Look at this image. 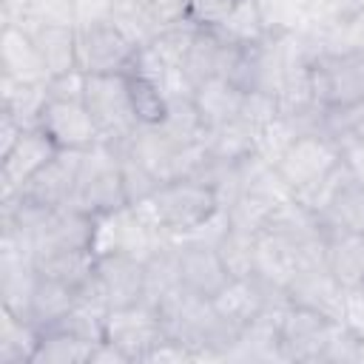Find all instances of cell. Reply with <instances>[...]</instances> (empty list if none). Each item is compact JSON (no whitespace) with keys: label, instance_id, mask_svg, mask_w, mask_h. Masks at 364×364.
Segmentation results:
<instances>
[{"label":"cell","instance_id":"cell-27","mask_svg":"<svg viewBox=\"0 0 364 364\" xmlns=\"http://www.w3.org/2000/svg\"><path fill=\"white\" fill-rule=\"evenodd\" d=\"M74 304H77V290L74 287H68V284H63L57 279L40 276L37 284H34V293H31V304H28L26 318L46 330L54 321H60Z\"/></svg>","mask_w":364,"mask_h":364},{"label":"cell","instance_id":"cell-2","mask_svg":"<svg viewBox=\"0 0 364 364\" xmlns=\"http://www.w3.org/2000/svg\"><path fill=\"white\" fill-rule=\"evenodd\" d=\"M313 100L321 111L364 102V51H318L310 60Z\"/></svg>","mask_w":364,"mask_h":364},{"label":"cell","instance_id":"cell-50","mask_svg":"<svg viewBox=\"0 0 364 364\" xmlns=\"http://www.w3.org/2000/svg\"><path fill=\"white\" fill-rule=\"evenodd\" d=\"M358 287H361V290H364V279H361V284H358Z\"/></svg>","mask_w":364,"mask_h":364},{"label":"cell","instance_id":"cell-5","mask_svg":"<svg viewBox=\"0 0 364 364\" xmlns=\"http://www.w3.org/2000/svg\"><path fill=\"white\" fill-rule=\"evenodd\" d=\"M341 159H344L341 145L330 134L313 128V131H301L290 142V148L276 162V171L296 196V193L313 188L316 182H321L330 171H336L341 165Z\"/></svg>","mask_w":364,"mask_h":364},{"label":"cell","instance_id":"cell-4","mask_svg":"<svg viewBox=\"0 0 364 364\" xmlns=\"http://www.w3.org/2000/svg\"><path fill=\"white\" fill-rule=\"evenodd\" d=\"M82 102L100 131V142L119 145L139 128L125 74H85Z\"/></svg>","mask_w":364,"mask_h":364},{"label":"cell","instance_id":"cell-12","mask_svg":"<svg viewBox=\"0 0 364 364\" xmlns=\"http://www.w3.org/2000/svg\"><path fill=\"white\" fill-rule=\"evenodd\" d=\"M57 151L60 148L51 142V136L40 125L26 128L17 145L6 156H0V196L17 193L40 168L51 162Z\"/></svg>","mask_w":364,"mask_h":364},{"label":"cell","instance_id":"cell-35","mask_svg":"<svg viewBox=\"0 0 364 364\" xmlns=\"http://www.w3.org/2000/svg\"><path fill=\"white\" fill-rule=\"evenodd\" d=\"M299 134H301L299 122L293 117H287V114H279L276 119H270L267 125H262L256 131V154L262 159H267L270 165H276Z\"/></svg>","mask_w":364,"mask_h":364},{"label":"cell","instance_id":"cell-7","mask_svg":"<svg viewBox=\"0 0 364 364\" xmlns=\"http://www.w3.org/2000/svg\"><path fill=\"white\" fill-rule=\"evenodd\" d=\"M165 324L159 310L151 301H136L128 307H114L105 318V338L128 353L134 364H142L145 355L165 338Z\"/></svg>","mask_w":364,"mask_h":364},{"label":"cell","instance_id":"cell-22","mask_svg":"<svg viewBox=\"0 0 364 364\" xmlns=\"http://www.w3.org/2000/svg\"><path fill=\"white\" fill-rule=\"evenodd\" d=\"M225 54H228V40L216 28H196L193 43L185 57V65H182L188 85L196 88L199 82L219 77L222 65H225Z\"/></svg>","mask_w":364,"mask_h":364},{"label":"cell","instance_id":"cell-47","mask_svg":"<svg viewBox=\"0 0 364 364\" xmlns=\"http://www.w3.org/2000/svg\"><path fill=\"white\" fill-rule=\"evenodd\" d=\"M341 151H344V165H347L350 176L364 185V139L350 142V145H344Z\"/></svg>","mask_w":364,"mask_h":364},{"label":"cell","instance_id":"cell-34","mask_svg":"<svg viewBox=\"0 0 364 364\" xmlns=\"http://www.w3.org/2000/svg\"><path fill=\"white\" fill-rule=\"evenodd\" d=\"M193 34H196V26H191L188 20H182V23H173V26L159 28V31L151 37L148 48H151L165 65L182 71L185 57H188V48H191V43H193Z\"/></svg>","mask_w":364,"mask_h":364},{"label":"cell","instance_id":"cell-3","mask_svg":"<svg viewBox=\"0 0 364 364\" xmlns=\"http://www.w3.org/2000/svg\"><path fill=\"white\" fill-rule=\"evenodd\" d=\"M74 208L88 210V213H111L128 205L125 188H122V168H119V154L108 142H97L94 148L82 151V165H80V179L77 191L71 199Z\"/></svg>","mask_w":364,"mask_h":364},{"label":"cell","instance_id":"cell-49","mask_svg":"<svg viewBox=\"0 0 364 364\" xmlns=\"http://www.w3.org/2000/svg\"><path fill=\"white\" fill-rule=\"evenodd\" d=\"M117 3H119V6H122V3H134V0H117Z\"/></svg>","mask_w":364,"mask_h":364},{"label":"cell","instance_id":"cell-24","mask_svg":"<svg viewBox=\"0 0 364 364\" xmlns=\"http://www.w3.org/2000/svg\"><path fill=\"white\" fill-rule=\"evenodd\" d=\"M205 148H208V156L213 162H219V165H236L245 156L256 154V128L247 125L242 117L239 119H230L225 125L208 128Z\"/></svg>","mask_w":364,"mask_h":364},{"label":"cell","instance_id":"cell-8","mask_svg":"<svg viewBox=\"0 0 364 364\" xmlns=\"http://www.w3.org/2000/svg\"><path fill=\"white\" fill-rule=\"evenodd\" d=\"M336 318L301 304H287L282 313V355L296 364H321Z\"/></svg>","mask_w":364,"mask_h":364},{"label":"cell","instance_id":"cell-29","mask_svg":"<svg viewBox=\"0 0 364 364\" xmlns=\"http://www.w3.org/2000/svg\"><path fill=\"white\" fill-rule=\"evenodd\" d=\"M91 350H94L91 341H82L65 330L46 327L31 364H88Z\"/></svg>","mask_w":364,"mask_h":364},{"label":"cell","instance_id":"cell-39","mask_svg":"<svg viewBox=\"0 0 364 364\" xmlns=\"http://www.w3.org/2000/svg\"><path fill=\"white\" fill-rule=\"evenodd\" d=\"M23 23H60V26H74V3L71 0H31L28 17Z\"/></svg>","mask_w":364,"mask_h":364},{"label":"cell","instance_id":"cell-38","mask_svg":"<svg viewBox=\"0 0 364 364\" xmlns=\"http://www.w3.org/2000/svg\"><path fill=\"white\" fill-rule=\"evenodd\" d=\"M236 0H188L185 20L196 28H219L233 11Z\"/></svg>","mask_w":364,"mask_h":364},{"label":"cell","instance_id":"cell-20","mask_svg":"<svg viewBox=\"0 0 364 364\" xmlns=\"http://www.w3.org/2000/svg\"><path fill=\"white\" fill-rule=\"evenodd\" d=\"M324 264L344 290L358 287L364 279V233L324 225Z\"/></svg>","mask_w":364,"mask_h":364},{"label":"cell","instance_id":"cell-44","mask_svg":"<svg viewBox=\"0 0 364 364\" xmlns=\"http://www.w3.org/2000/svg\"><path fill=\"white\" fill-rule=\"evenodd\" d=\"M139 6H145L148 17L154 20L156 28L182 23L185 20V11H188V0H145Z\"/></svg>","mask_w":364,"mask_h":364},{"label":"cell","instance_id":"cell-45","mask_svg":"<svg viewBox=\"0 0 364 364\" xmlns=\"http://www.w3.org/2000/svg\"><path fill=\"white\" fill-rule=\"evenodd\" d=\"M88 364H134V361H131V358H128V353H125V350H119L114 341L102 338V341H97V344H94Z\"/></svg>","mask_w":364,"mask_h":364},{"label":"cell","instance_id":"cell-13","mask_svg":"<svg viewBox=\"0 0 364 364\" xmlns=\"http://www.w3.org/2000/svg\"><path fill=\"white\" fill-rule=\"evenodd\" d=\"M290 304H301L310 307L316 313H324L327 318H341V307H344V287L338 284V279L327 270L324 262H313V264H301V270L293 276V282L284 287Z\"/></svg>","mask_w":364,"mask_h":364},{"label":"cell","instance_id":"cell-46","mask_svg":"<svg viewBox=\"0 0 364 364\" xmlns=\"http://www.w3.org/2000/svg\"><path fill=\"white\" fill-rule=\"evenodd\" d=\"M23 125L11 117V114H6V111H0V156H6L14 145H17V139L23 136Z\"/></svg>","mask_w":364,"mask_h":364},{"label":"cell","instance_id":"cell-1","mask_svg":"<svg viewBox=\"0 0 364 364\" xmlns=\"http://www.w3.org/2000/svg\"><path fill=\"white\" fill-rule=\"evenodd\" d=\"M131 208L168 239L179 242L213 219L222 210V199L216 188L202 179H171L162 182L151 199Z\"/></svg>","mask_w":364,"mask_h":364},{"label":"cell","instance_id":"cell-30","mask_svg":"<svg viewBox=\"0 0 364 364\" xmlns=\"http://www.w3.org/2000/svg\"><path fill=\"white\" fill-rule=\"evenodd\" d=\"M321 222L324 225H333V228L364 233V185L350 176L336 191V196L330 199V205L324 208Z\"/></svg>","mask_w":364,"mask_h":364},{"label":"cell","instance_id":"cell-37","mask_svg":"<svg viewBox=\"0 0 364 364\" xmlns=\"http://www.w3.org/2000/svg\"><path fill=\"white\" fill-rule=\"evenodd\" d=\"M282 114V102H279V94H270V91H245V100H242V119L247 125H253L256 131L262 125H267L270 119H276Z\"/></svg>","mask_w":364,"mask_h":364},{"label":"cell","instance_id":"cell-43","mask_svg":"<svg viewBox=\"0 0 364 364\" xmlns=\"http://www.w3.org/2000/svg\"><path fill=\"white\" fill-rule=\"evenodd\" d=\"M358 341H364V290L361 287H350L344 290V307H341V318H338Z\"/></svg>","mask_w":364,"mask_h":364},{"label":"cell","instance_id":"cell-25","mask_svg":"<svg viewBox=\"0 0 364 364\" xmlns=\"http://www.w3.org/2000/svg\"><path fill=\"white\" fill-rule=\"evenodd\" d=\"M46 102H48L46 82H17L0 77V111L11 114L23 128H34L40 122Z\"/></svg>","mask_w":364,"mask_h":364},{"label":"cell","instance_id":"cell-9","mask_svg":"<svg viewBox=\"0 0 364 364\" xmlns=\"http://www.w3.org/2000/svg\"><path fill=\"white\" fill-rule=\"evenodd\" d=\"M60 151H88L100 142V131L85 108L77 100H48L37 122Z\"/></svg>","mask_w":364,"mask_h":364},{"label":"cell","instance_id":"cell-19","mask_svg":"<svg viewBox=\"0 0 364 364\" xmlns=\"http://www.w3.org/2000/svg\"><path fill=\"white\" fill-rule=\"evenodd\" d=\"M28 28L43 65L48 71V77L65 74L80 68V37H77V26H60V23H20ZM82 71V68H80Z\"/></svg>","mask_w":364,"mask_h":364},{"label":"cell","instance_id":"cell-26","mask_svg":"<svg viewBox=\"0 0 364 364\" xmlns=\"http://www.w3.org/2000/svg\"><path fill=\"white\" fill-rule=\"evenodd\" d=\"M34 267L40 276L57 279L77 290L94 273L97 253L94 250H46V253H34Z\"/></svg>","mask_w":364,"mask_h":364},{"label":"cell","instance_id":"cell-21","mask_svg":"<svg viewBox=\"0 0 364 364\" xmlns=\"http://www.w3.org/2000/svg\"><path fill=\"white\" fill-rule=\"evenodd\" d=\"M242 100H245V91L233 85L228 77H210L193 88V102L205 119V128H216L230 119H239Z\"/></svg>","mask_w":364,"mask_h":364},{"label":"cell","instance_id":"cell-32","mask_svg":"<svg viewBox=\"0 0 364 364\" xmlns=\"http://www.w3.org/2000/svg\"><path fill=\"white\" fill-rule=\"evenodd\" d=\"M128 77V94H131V105L136 114L139 125H159L165 111H168V94L162 85H156L154 80L142 77V74H125Z\"/></svg>","mask_w":364,"mask_h":364},{"label":"cell","instance_id":"cell-41","mask_svg":"<svg viewBox=\"0 0 364 364\" xmlns=\"http://www.w3.org/2000/svg\"><path fill=\"white\" fill-rule=\"evenodd\" d=\"M71 3H74V26L77 28L114 20V11L119 6L117 0H71Z\"/></svg>","mask_w":364,"mask_h":364},{"label":"cell","instance_id":"cell-10","mask_svg":"<svg viewBox=\"0 0 364 364\" xmlns=\"http://www.w3.org/2000/svg\"><path fill=\"white\" fill-rule=\"evenodd\" d=\"M173 245H176V262H179V282L193 296L213 299L230 282V273L225 270L216 253V245L199 242V239H179Z\"/></svg>","mask_w":364,"mask_h":364},{"label":"cell","instance_id":"cell-14","mask_svg":"<svg viewBox=\"0 0 364 364\" xmlns=\"http://www.w3.org/2000/svg\"><path fill=\"white\" fill-rule=\"evenodd\" d=\"M304 256L301 250L287 242L284 236L273 230H259L256 233V247H253V276L276 290H284L293 276L301 270Z\"/></svg>","mask_w":364,"mask_h":364},{"label":"cell","instance_id":"cell-23","mask_svg":"<svg viewBox=\"0 0 364 364\" xmlns=\"http://www.w3.org/2000/svg\"><path fill=\"white\" fill-rule=\"evenodd\" d=\"M43 327L0 307V364H31Z\"/></svg>","mask_w":364,"mask_h":364},{"label":"cell","instance_id":"cell-16","mask_svg":"<svg viewBox=\"0 0 364 364\" xmlns=\"http://www.w3.org/2000/svg\"><path fill=\"white\" fill-rule=\"evenodd\" d=\"M0 77L17 82H48L43 57L28 28L20 23H6L0 31Z\"/></svg>","mask_w":364,"mask_h":364},{"label":"cell","instance_id":"cell-11","mask_svg":"<svg viewBox=\"0 0 364 364\" xmlns=\"http://www.w3.org/2000/svg\"><path fill=\"white\" fill-rule=\"evenodd\" d=\"M82 151H57L46 168H40L17 193L46 208H65L74 199L80 179Z\"/></svg>","mask_w":364,"mask_h":364},{"label":"cell","instance_id":"cell-15","mask_svg":"<svg viewBox=\"0 0 364 364\" xmlns=\"http://www.w3.org/2000/svg\"><path fill=\"white\" fill-rule=\"evenodd\" d=\"M94 242V213L74 205L54 208L46 225L34 236V253L46 250H91Z\"/></svg>","mask_w":364,"mask_h":364},{"label":"cell","instance_id":"cell-18","mask_svg":"<svg viewBox=\"0 0 364 364\" xmlns=\"http://www.w3.org/2000/svg\"><path fill=\"white\" fill-rule=\"evenodd\" d=\"M97 276L108 293L111 310L145 301V262L125 253L97 256Z\"/></svg>","mask_w":364,"mask_h":364},{"label":"cell","instance_id":"cell-17","mask_svg":"<svg viewBox=\"0 0 364 364\" xmlns=\"http://www.w3.org/2000/svg\"><path fill=\"white\" fill-rule=\"evenodd\" d=\"M273 293H279L276 287L262 284L256 276H245V279H230L213 299V310L236 330H242L250 318H256L273 299Z\"/></svg>","mask_w":364,"mask_h":364},{"label":"cell","instance_id":"cell-6","mask_svg":"<svg viewBox=\"0 0 364 364\" xmlns=\"http://www.w3.org/2000/svg\"><path fill=\"white\" fill-rule=\"evenodd\" d=\"M80 37V68L85 74H128L139 46L114 23H94L77 28Z\"/></svg>","mask_w":364,"mask_h":364},{"label":"cell","instance_id":"cell-31","mask_svg":"<svg viewBox=\"0 0 364 364\" xmlns=\"http://www.w3.org/2000/svg\"><path fill=\"white\" fill-rule=\"evenodd\" d=\"M216 31L228 43H236V46H250V43H262L264 37H270V28H267L256 0H236L233 11Z\"/></svg>","mask_w":364,"mask_h":364},{"label":"cell","instance_id":"cell-40","mask_svg":"<svg viewBox=\"0 0 364 364\" xmlns=\"http://www.w3.org/2000/svg\"><path fill=\"white\" fill-rule=\"evenodd\" d=\"M185 361H196V353L191 344H185L182 338L165 336L148 355L142 364H185Z\"/></svg>","mask_w":364,"mask_h":364},{"label":"cell","instance_id":"cell-28","mask_svg":"<svg viewBox=\"0 0 364 364\" xmlns=\"http://www.w3.org/2000/svg\"><path fill=\"white\" fill-rule=\"evenodd\" d=\"M171 142L176 145H193V142H202L208 128H205V119L193 102V94H179V97H171L168 100V111L162 117V122L156 125Z\"/></svg>","mask_w":364,"mask_h":364},{"label":"cell","instance_id":"cell-42","mask_svg":"<svg viewBox=\"0 0 364 364\" xmlns=\"http://www.w3.org/2000/svg\"><path fill=\"white\" fill-rule=\"evenodd\" d=\"M46 85H48V100H77V102H82V97H85V71L74 68V71L48 77Z\"/></svg>","mask_w":364,"mask_h":364},{"label":"cell","instance_id":"cell-33","mask_svg":"<svg viewBox=\"0 0 364 364\" xmlns=\"http://www.w3.org/2000/svg\"><path fill=\"white\" fill-rule=\"evenodd\" d=\"M253 247H256V233L230 228L216 239V253L230 273V279H245L253 276Z\"/></svg>","mask_w":364,"mask_h":364},{"label":"cell","instance_id":"cell-48","mask_svg":"<svg viewBox=\"0 0 364 364\" xmlns=\"http://www.w3.org/2000/svg\"><path fill=\"white\" fill-rule=\"evenodd\" d=\"M31 0H0V23H23L28 17Z\"/></svg>","mask_w":364,"mask_h":364},{"label":"cell","instance_id":"cell-36","mask_svg":"<svg viewBox=\"0 0 364 364\" xmlns=\"http://www.w3.org/2000/svg\"><path fill=\"white\" fill-rule=\"evenodd\" d=\"M117 154H119L122 188H125V199H128V205H139V202L151 199L154 191H156L162 182H159L142 162H136L134 156H128V154H122V151H117Z\"/></svg>","mask_w":364,"mask_h":364}]
</instances>
